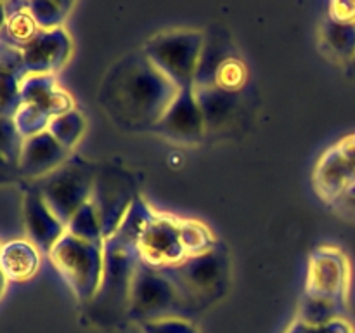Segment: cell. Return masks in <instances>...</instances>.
I'll use <instances>...</instances> for the list:
<instances>
[{"label":"cell","mask_w":355,"mask_h":333,"mask_svg":"<svg viewBox=\"0 0 355 333\" xmlns=\"http://www.w3.org/2000/svg\"><path fill=\"white\" fill-rule=\"evenodd\" d=\"M179 90V87L141 52L123 58L107 73L101 101L110 117L120 125L156 127Z\"/></svg>","instance_id":"6da1fadb"},{"label":"cell","mask_w":355,"mask_h":333,"mask_svg":"<svg viewBox=\"0 0 355 333\" xmlns=\"http://www.w3.org/2000/svg\"><path fill=\"white\" fill-rule=\"evenodd\" d=\"M52 262L80 300L96 298L104 271V245L66 234L51 250Z\"/></svg>","instance_id":"7a4b0ae2"},{"label":"cell","mask_w":355,"mask_h":333,"mask_svg":"<svg viewBox=\"0 0 355 333\" xmlns=\"http://www.w3.org/2000/svg\"><path fill=\"white\" fill-rule=\"evenodd\" d=\"M96 179V166L82 158H68L54 172L42 177L38 191L51 210L68 225L73 215L90 201Z\"/></svg>","instance_id":"3957f363"},{"label":"cell","mask_w":355,"mask_h":333,"mask_svg":"<svg viewBox=\"0 0 355 333\" xmlns=\"http://www.w3.org/2000/svg\"><path fill=\"white\" fill-rule=\"evenodd\" d=\"M203 35L193 30H173L156 35L146 44L144 54L180 90L193 89L198 62L203 51Z\"/></svg>","instance_id":"277c9868"},{"label":"cell","mask_w":355,"mask_h":333,"mask_svg":"<svg viewBox=\"0 0 355 333\" xmlns=\"http://www.w3.org/2000/svg\"><path fill=\"white\" fill-rule=\"evenodd\" d=\"M179 290L184 304H194L200 298H208L220 291L227 278V262L220 250L186 257L182 262L170 267H158Z\"/></svg>","instance_id":"5b68a950"},{"label":"cell","mask_w":355,"mask_h":333,"mask_svg":"<svg viewBox=\"0 0 355 333\" xmlns=\"http://www.w3.org/2000/svg\"><path fill=\"white\" fill-rule=\"evenodd\" d=\"M184 304L175 284L158 269L139 259L128 295V312L141 323L165 318Z\"/></svg>","instance_id":"8992f818"},{"label":"cell","mask_w":355,"mask_h":333,"mask_svg":"<svg viewBox=\"0 0 355 333\" xmlns=\"http://www.w3.org/2000/svg\"><path fill=\"white\" fill-rule=\"evenodd\" d=\"M134 200L132 180L125 170L111 165L99 166V169L96 166V179H94L90 203L97 212L104 239L114 234Z\"/></svg>","instance_id":"52a82bcc"},{"label":"cell","mask_w":355,"mask_h":333,"mask_svg":"<svg viewBox=\"0 0 355 333\" xmlns=\"http://www.w3.org/2000/svg\"><path fill=\"white\" fill-rule=\"evenodd\" d=\"M139 257L153 267H170L187 257L180 238V221L156 215L137 243Z\"/></svg>","instance_id":"ba28073f"},{"label":"cell","mask_w":355,"mask_h":333,"mask_svg":"<svg viewBox=\"0 0 355 333\" xmlns=\"http://www.w3.org/2000/svg\"><path fill=\"white\" fill-rule=\"evenodd\" d=\"M71 42L68 33L59 28L40 30L37 37L21 51L26 75H52L69 58Z\"/></svg>","instance_id":"9c48e42d"},{"label":"cell","mask_w":355,"mask_h":333,"mask_svg":"<svg viewBox=\"0 0 355 333\" xmlns=\"http://www.w3.org/2000/svg\"><path fill=\"white\" fill-rule=\"evenodd\" d=\"M156 128L166 137L180 142H196L203 137L207 127L193 89L179 90Z\"/></svg>","instance_id":"30bf717a"},{"label":"cell","mask_w":355,"mask_h":333,"mask_svg":"<svg viewBox=\"0 0 355 333\" xmlns=\"http://www.w3.org/2000/svg\"><path fill=\"white\" fill-rule=\"evenodd\" d=\"M347 287V262L335 248L319 250L309 267L307 293L342 302Z\"/></svg>","instance_id":"8fae6325"},{"label":"cell","mask_w":355,"mask_h":333,"mask_svg":"<svg viewBox=\"0 0 355 333\" xmlns=\"http://www.w3.org/2000/svg\"><path fill=\"white\" fill-rule=\"evenodd\" d=\"M24 225L30 241L38 250L44 248L51 252L55 243L66 234V224L51 210L45 200L42 198L38 187H31L24 194Z\"/></svg>","instance_id":"7c38bea8"},{"label":"cell","mask_w":355,"mask_h":333,"mask_svg":"<svg viewBox=\"0 0 355 333\" xmlns=\"http://www.w3.org/2000/svg\"><path fill=\"white\" fill-rule=\"evenodd\" d=\"M69 158V149L64 148L49 130L23 141L17 156V166L26 177H45L54 172Z\"/></svg>","instance_id":"4fadbf2b"},{"label":"cell","mask_w":355,"mask_h":333,"mask_svg":"<svg viewBox=\"0 0 355 333\" xmlns=\"http://www.w3.org/2000/svg\"><path fill=\"white\" fill-rule=\"evenodd\" d=\"M318 191L328 200L335 201L355 184L354 166L336 146L324 153L314 173Z\"/></svg>","instance_id":"5bb4252c"},{"label":"cell","mask_w":355,"mask_h":333,"mask_svg":"<svg viewBox=\"0 0 355 333\" xmlns=\"http://www.w3.org/2000/svg\"><path fill=\"white\" fill-rule=\"evenodd\" d=\"M23 104L40 108L52 118L73 110L71 99L54 82L52 75H26L21 80Z\"/></svg>","instance_id":"9a60e30c"},{"label":"cell","mask_w":355,"mask_h":333,"mask_svg":"<svg viewBox=\"0 0 355 333\" xmlns=\"http://www.w3.org/2000/svg\"><path fill=\"white\" fill-rule=\"evenodd\" d=\"M40 266V252L30 239H10L2 246V273L6 280L24 281Z\"/></svg>","instance_id":"2e32d148"},{"label":"cell","mask_w":355,"mask_h":333,"mask_svg":"<svg viewBox=\"0 0 355 333\" xmlns=\"http://www.w3.org/2000/svg\"><path fill=\"white\" fill-rule=\"evenodd\" d=\"M193 90L201 108V113H203L207 130L208 128H220L222 125H227V121L234 114L236 106H238L236 92L225 90L218 85L198 87V89Z\"/></svg>","instance_id":"e0dca14e"},{"label":"cell","mask_w":355,"mask_h":333,"mask_svg":"<svg viewBox=\"0 0 355 333\" xmlns=\"http://www.w3.org/2000/svg\"><path fill=\"white\" fill-rule=\"evenodd\" d=\"M38 31L40 26L26 9V3H17L12 12L3 14V45L23 51Z\"/></svg>","instance_id":"ac0fdd59"},{"label":"cell","mask_w":355,"mask_h":333,"mask_svg":"<svg viewBox=\"0 0 355 333\" xmlns=\"http://www.w3.org/2000/svg\"><path fill=\"white\" fill-rule=\"evenodd\" d=\"M155 217V212L148 205L142 203L139 198H135L134 203L130 205V208L127 210L125 217L121 219L120 225H118V229L114 231V234L111 238H114L125 246L137 248L139 239H141V236L144 234V231L148 229V225L151 224V221Z\"/></svg>","instance_id":"d6986e66"},{"label":"cell","mask_w":355,"mask_h":333,"mask_svg":"<svg viewBox=\"0 0 355 333\" xmlns=\"http://www.w3.org/2000/svg\"><path fill=\"white\" fill-rule=\"evenodd\" d=\"M322 42L335 58L352 61L355 58V23H340L329 17L322 24Z\"/></svg>","instance_id":"ffe728a7"},{"label":"cell","mask_w":355,"mask_h":333,"mask_svg":"<svg viewBox=\"0 0 355 333\" xmlns=\"http://www.w3.org/2000/svg\"><path fill=\"white\" fill-rule=\"evenodd\" d=\"M342 302L331 300V298L318 297V295H305V300L300 307V319L302 323L311 326H322L328 323L340 319L338 309Z\"/></svg>","instance_id":"44dd1931"},{"label":"cell","mask_w":355,"mask_h":333,"mask_svg":"<svg viewBox=\"0 0 355 333\" xmlns=\"http://www.w3.org/2000/svg\"><path fill=\"white\" fill-rule=\"evenodd\" d=\"M85 128V120L76 110H69L66 113L58 114L51 120L47 130L61 142L64 148L71 149L80 141Z\"/></svg>","instance_id":"7402d4cb"},{"label":"cell","mask_w":355,"mask_h":333,"mask_svg":"<svg viewBox=\"0 0 355 333\" xmlns=\"http://www.w3.org/2000/svg\"><path fill=\"white\" fill-rule=\"evenodd\" d=\"M66 231L76 238L87 239V241H101L104 238L103 228H101L99 217L90 201H87L78 212L71 217L66 225Z\"/></svg>","instance_id":"603a6c76"},{"label":"cell","mask_w":355,"mask_h":333,"mask_svg":"<svg viewBox=\"0 0 355 333\" xmlns=\"http://www.w3.org/2000/svg\"><path fill=\"white\" fill-rule=\"evenodd\" d=\"M51 120V114L42 111L40 108L31 106V104H23L12 117L14 127L23 139L33 137V135L47 130Z\"/></svg>","instance_id":"cb8c5ba5"},{"label":"cell","mask_w":355,"mask_h":333,"mask_svg":"<svg viewBox=\"0 0 355 333\" xmlns=\"http://www.w3.org/2000/svg\"><path fill=\"white\" fill-rule=\"evenodd\" d=\"M180 238H182V245L187 257L198 255V253L214 248L210 232L198 222L180 221Z\"/></svg>","instance_id":"d4e9b609"},{"label":"cell","mask_w":355,"mask_h":333,"mask_svg":"<svg viewBox=\"0 0 355 333\" xmlns=\"http://www.w3.org/2000/svg\"><path fill=\"white\" fill-rule=\"evenodd\" d=\"M68 7V3L61 2H26V9L30 10L40 30H52V28L61 26Z\"/></svg>","instance_id":"484cf974"},{"label":"cell","mask_w":355,"mask_h":333,"mask_svg":"<svg viewBox=\"0 0 355 333\" xmlns=\"http://www.w3.org/2000/svg\"><path fill=\"white\" fill-rule=\"evenodd\" d=\"M245 66H243V62L239 61L236 56H231V58L218 68L217 76H215V85L222 87V89L225 90H231V92H236V90L245 83Z\"/></svg>","instance_id":"4316f807"},{"label":"cell","mask_w":355,"mask_h":333,"mask_svg":"<svg viewBox=\"0 0 355 333\" xmlns=\"http://www.w3.org/2000/svg\"><path fill=\"white\" fill-rule=\"evenodd\" d=\"M142 333H196V326L180 316H165V318L149 319L141 323Z\"/></svg>","instance_id":"83f0119b"},{"label":"cell","mask_w":355,"mask_h":333,"mask_svg":"<svg viewBox=\"0 0 355 333\" xmlns=\"http://www.w3.org/2000/svg\"><path fill=\"white\" fill-rule=\"evenodd\" d=\"M286 333H354V330L352 326L349 325V321H345V319L342 318L335 319V321L322 326L305 325L300 319H297V321L290 326V330H288Z\"/></svg>","instance_id":"f1b7e54d"},{"label":"cell","mask_w":355,"mask_h":333,"mask_svg":"<svg viewBox=\"0 0 355 333\" xmlns=\"http://www.w3.org/2000/svg\"><path fill=\"white\" fill-rule=\"evenodd\" d=\"M350 66H352V69H355V58L350 61Z\"/></svg>","instance_id":"f546056e"},{"label":"cell","mask_w":355,"mask_h":333,"mask_svg":"<svg viewBox=\"0 0 355 333\" xmlns=\"http://www.w3.org/2000/svg\"><path fill=\"white\" fill-rule=\"evenodd\" d=\"M352 166H354V172H355V162H354V165H352Z\"/></svg>","instance_id":"4dcf8cb0"}]
</instances>
